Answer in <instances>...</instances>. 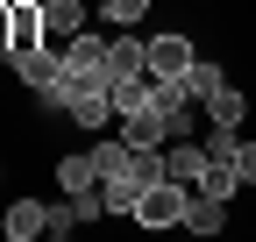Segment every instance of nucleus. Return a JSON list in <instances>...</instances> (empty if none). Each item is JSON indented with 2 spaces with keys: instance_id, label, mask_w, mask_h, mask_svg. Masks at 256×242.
I'll use <instances>...</instances> for the list:
<instances>
[{
  "instance_id": "nucleus-17",
  "label": "nucleus",
  "mask_w": 256,
  "mask_h": 242,
  "mask_svg": "<svg viewBox=\"0 0 256 242\" xmlns=\"http://www.w3.org/2000/svg\"><path fill=\"white\" fill-rule=\"evenodd\" d=\"M206 8H214V0H206Z\"/></svg>"
},
{
  "instance_id": "nucleus-12",
  "label": "nucleus",
  "mask_w": 256,
  "mask_h": 242,
  "mask_svg": "<svg viewBox=\"0 0 256 242\" xmlns=\"http://www.w3.org/2000/svg\"><path fill=\"white\" fill-rule=\"evenodd\" d=\"M43 22H50V36H78L86 28V0H43Z\"/></svg>"
},
{
  "instance_id": "nucleus-6",
  "label": "nucleus",
  "mask_w": 256,
  "mask_h": 242,
  "mask_svg": "<svg viewBox=\"0 0 256 242\" xmlns=\"http://www.w3.org/2000/svg\"><path fill=\"white\" fill-rule=\"evenodd\" d=\"M100 200H107V214H114V221H136L142 178H136V171H107V178H100Z\"/></svg>"
},
{
  "instance_id": "nucleus-15",
  "label": "nucleus",
  "mask_w": 256,
  "mask_h": 242,
  "mask_svg": "<svg viewBox=\"0 0 256 242\" xmlns=\"http://www.w3.org/2000/svg\"><path fill=\"white\" fill-rule=\"evenodd\" d=\"M72 228H78V206L57 200V206H50V235H72Z\"/></svg>"
},
{
  "instance_id": "nucleus-3",
  "label": "nucleus",
  "mask_w": 256,
  "mask_h": 242,
  "mask_svg": "<svg viewBox=\"0 0 256 242\" xmlns=\"http://www.w3.org/2000/svg\"><path fill=\"white\" fill-rule=\"evenodd\" d=\"M8 64H14V78L28 86V93H50V86H57V50H8Z\"/></svg>"
},
{
  "instance_id": "nucleus-4",
  "label": "nucleus",
  "mask_w": 256,
  "mask_h": 242,
  "mask_svg": "<svg viewBox=\"0 0 256 242\" xmlns=\"http://www.w3.org/2000/svg\"><path fill=\"white\" fill-rule=\"evenodd\" d=\"M107 72L114 78H142L150 72V43L128 36V28H114V36H107Z\"/></svg>"
},
{
  "instance_id": "nucleus-13",
  "label": "nucleus",
  "mask_w": 256,
  "mask_h": 242,
  "mask_svg": "<svg viewBox=\"0 0 256 242\" xmlns=\"http://www.w3.org/2000/svg\"><path fill=\"white\" fill-rule=\"evenodd\" d=\"M100 8H107V22H114V28H136V22L150 14V0H100Z\"/></svg>"
},
{
  "instance_id": "nucleus-10",
  "label": "nucleus",
  "mask_w": 256,
  "mask_h": 242,
  "mask_svg": "<svg viewBox=\"0 0 256 242\" xmlns=\"http://www.w3.org/2000/svg\"><path fill=\"white\" fill-rule=\"evenodd\" d=\"M178 86H185V100H206V93H214V86H228V72H220V64H214V57L200 50V57H192V72H185Z\"/></svg>"
},
{
  "instance_id": "nucleus-16",
  "label": "nucleus",
  "mask_w": 256,
  "mask_h": 242,
  "mask_svg": "<svg viewBox=\"0 0 256 242\" xmlns=\"http://www.w3.org/2000/svg\"><path fill=\"white\" fill-rule=\"evenodd\" d=\"M8 43H14V8L0 0V50H8Z\"/></svg>"
},
{
  "instance_id": "nucleus-1",
  "label": "nucleus",
  "mask_w": 256,
  "mask_h": 242,
  "mask_svg": "<svg viewBox=\"0 0 256 242\" xmlns=\"http://www.w3.org/2000/svg\"><path fill=\"white\" fill-rule=\"evenodd\" d=\"M136 228H150V235H164V228H185V186H171V178L142 186V200H136Z\"/></svg>"
},
{
  "instance_id": "nucleus-11",
  "label": "nucleus",
  "mask_w": 256,
  "mask_h": 242,
  "mask_svg": "<svg viewBox=\"0 0 256 242\" xmlns=\"http://www.w3.org/2000/svg\"><path fill=\"white\" fill-rule=\"evenodd\" d=\"M200 192H214V200H235V192H242V171H235V157H206Z\"/></svg>"
},
{
  "instance_id": "nucleus-8",
  "label": "nucleus",
  "mask_w": 256,
  "mask_h": 242,
  "mask_svg": "<svg viewBox=\"0 0 256 242\" xmlns=\"http://www.w3.org/2000/svg\"><path fill=\"white\" fill-rule=\"evenodd\" d=\"M185 228H192V235H220V228H228V200H214V192H185Z\"/></svg>"
},
{
  "instance_id": "nucleus-5",
  "label": "nucleus",
  "mask_w": 256,
  "mask_h": 242,
  "mask_svg": "<svg viewBox=\"0 0 256 242\" xmlns=\"http://www.w3.org/2000/svg\"><path fill=\"white\" fill-rule=\"evenodd\" d=\"M50 171H57V192H92L100 186V157H92V150H64Z\"/></svg>"
},
{
  "instance_id": "nucleus-9",
  "label": "nucleus",
  "mask_w": 256,
  "mask_h": 242,
  "mask_svg": "<svg viewBox=\"0 0 256 242\" xmlns=\"http://www.w3.org/2000/svg\"><path fill=\"white\" fill-rule=\"evenodd\" d=\"M72 121L92 128V136H107V121H121V107H114V93H78L72 100Z\"/></svg>"
},
{
  "instance_id": "nucleus-14",
  "label": "nucleus",
  "mask_w": 256,
  "mask_h": 242,
  "mask_svg": "<svg viewBox=\"0 0 256 242\" xmlns=\"http://www.w3.org/2000/svg\"><path fill=\"white\" fill-rule=\"evenodd\" d=\"M228 157H235V171H242V186H256V142H249V136H235Z\"/></svg>"
},
{
  "instance_id": "nucleus-2",
  "label": "nucleus",
  "mask_w": 256,
  "mask_h": 242,
  "mask_svg": "<svg viewBox=\"0 0 256 242\" xmlns=\"http://www.w3.org/2000/svg\"><path fill=\"white\" fill-rule=\"evenodd\" d=\"M192 57H200V43H192L185 28H156V36H150V78L178 86V78L192 72Z\"/></svg>"
},
{
  "instance_id": "nucleus-7",
  "label": "nucleus",
  "mask_w": 256,
  "mask_h": 242,
  "mask_svg": "<svg viewBox=\"0 0 256 242\" xmlns=\"http://www.w3.org/2000/svg\"><path fill=\"white\" fill-rule=\"evenodd\" d=\"M0 228H8V242H36V235H50V206L43 200H14Z\"/></svg>"
}]
</instances>
